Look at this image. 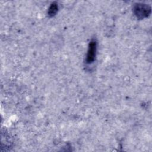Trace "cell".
Wrapping results in <instances>:
<instances>
[{"label":"cell","instance_id":"cell-2","mask_svg":"<svg viewBox=\"0 0 152 152\" xmlns=\"http://www.w3.org/2000/svg\"><path fill=\"white\" fill-rule=\"evenodd\" d=\"M97 51V42L96 40H91L88 45V48L87 50L86 62L87 64L92 63L96 58Z\"/></svg>","mask_w":152,"mask_h":152},{"label":"cell","instance_id":"cell-1","mask_svg":"<svg viewBox=\"0 0 152 152\" xmlns=\"http://www.w3.org/2000/svg\"><path fill=\"white\" fill-rule=\"evenodd\" d=\"M133 11L136 17L139 19L147 17L151 13V7L145 4H137L134 5Z\"/></svg>","mask_w":152,"mask_h":152},{"label":"cell","instance_id":"cell-3","mask_svg":"<svg viewBox=\"0 0 152 152\" xmlns=\"http://www.w3.org/2000/svg\"><path fill=\"white\" fill-rule=\"evenodd\" d=\"M58 4L56 2H53L50 5L48 11V14L49 17H53L56 15V12H58Z\"/></svg>","mask_w":152,"mask_h":152}]
</instances>
